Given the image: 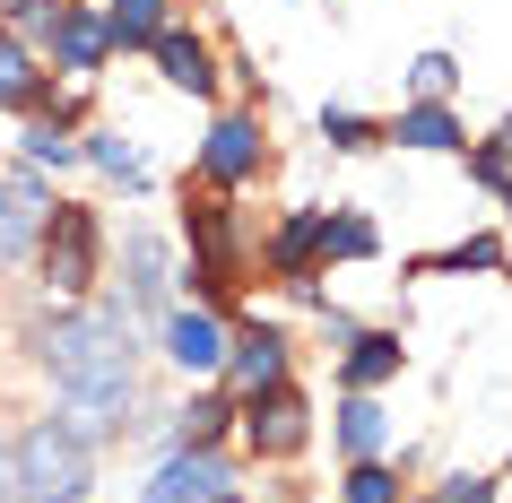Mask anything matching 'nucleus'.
I'll return each mask as SVG.
<instances>
[{
  "label": "nucleus",
  "mask_w": 512,
  "mask_h": 503,
  "mask_svg": "<svg viewBox=\"0 0 512 503\" xmlns=\"http://www.w3.org/2000/svg\"><path fill=\"white\" fill-rule=\"evenodd\" d=\"M44 61H53L61 79H96L113 61V35H105V9H87V0H70V18L53 27V44H44Z\"/></svg>",
  "instance_id": "obj_11"
},
{
  "label": "nucleus",
  "mask_w": 512,
  "mask_h": 503,
  "mask_svg": "<svg viewBox=\"0 0 512 503\" xmlns=\"http://www.w3.org/2000/svg\"><path fill=\"white\" fill-rule=\"evenodd\" d=\"M226 434H235V399H226V391L183 399L174 425H165V443H183V451H226Z\"/></svg>",
  "instance_id": "obj_18"
},
{
  "label": "nucleus",
  "mask_w": 512,
  "mask_h": 503,
  "mask_svg": "<svg viewBox=\"0 0 512 503\" xmlns=\"http://www.w3.org/2000/svg\"><path fill=\"white\" fill-rule=\"evenodd\" d=\"M460 165H469V183L504 191V183H512V139H504V131H495V139H469V148H460Z\"/></svg>",
  "instance_id": "obj_27"
},
{
  "label": "nucleus",
  "mask_w": 512,
  "mask_h": 503,
  "mask_svg": "<svg viewBox=\"0 0 512 503\" xmlns=\"http://www.w3.org/2000/svg\"><path fill=\"white\" fill-rule=\"evenodd\" d=\"M261 261H270L278 287H313V269H322V209H296L278 217L270 243H261Z\"/></svg>",
  "instance_id": "obj_14"
},
{
  "label": "nucleus",
  "mask_w": 512,
  "mask_h": 503,
  "mask_svg": "<svg viewBox=\"0 0 512 503\" xmlns=\"http://www.w3.org/2000/svg\"><path fill=\"white\" fill-rule=\"evenodd\" d=\"M165 27H174V0H105V35H113V53H148Z\"/></svg>",
  "instance_id": "obj_20"
},
{
  "label": "nucleus",
  "mask_w": 512,
  "mask_h": 503,
  "mask_svg": "<svg viewBox=\"0 0 512 503\" xmlns=\"http://www.w3.org/2000/svg\"><path fill=\"white\" fill-rule=\"evenodd\" d=\"M44 105H53V70H44V53L0 27V113H44Z\"/></svg>",
  "instance_id": "obj_16"
},
{
  "label": "nucleus",
  "mask_w": 512,
  "mask_h": 503,
  "mask_svg": "<svg viewBox=\"0 0 512 503\" xmlns=\"http://www.w3.org/2000/svg\"><path fill=\"white\" fill-rule=\"evenodd\" d=\"M148 61H157V79L174 87V96H200V105L217 96V53H209V35H191V27H165L157 44H148Z\"/></svg>",
  "instance_id": "obj_13"
},
{
  "label": "nucleus",
  "mask_w": 512,
  "mask_h": 503,
  "mask_svg": "<svg viewBox=\"0 0 512 503\" xmlns=\"http://www.w3.org/2000/svg\"><path fill=\"white\" fill-rule=\"evenodd\" d=\"M35 278L53 304H87L105 287V217L87 200H53L44 209V235H35Z\"/></svg>",
  "instance_id": "obj_3"
},
{
  "label": "nucleus",
  "mask_w": 512,
  "mask_h": 503,
  "mask_svg": "<svg viewBox=\"0 0 512 503\" xmlns=\"http://www.w3.org/2000/svg\"><path fill=\"white\" fill-rule=\"evenodd\" d=\"M79 165H96L105 183H122V191H148L157 174H148V157H139L122 131H79Z\"/></svg>",
  "instance_id": "obj_21"
},
{
  "label": "nucleus",
  "mask_w": 512,
  "mask_h": 503,
  "mask_svg": "<svg viewBox=\"0 0 512 503\" xmlns=\"http://www.w3.org/2000/svg\"><path fill=\"white\" fill-rule=\"evenodd\" d=\"M235 434H243L252 460H296V451L313 443V399H304L296 382L252 391V399H235Z\"/></svg>",
  "instance_id": "obj_5"
},
{
  "label": "nucleus",
  "mask_w": 512,
  "mask_h": 503,
  "mask_svg": "<svg viewBox=\"0 0 512 503\" xmlns=\"http://www.w3.org/2000/svg\"><path fill=\"white\" fill-rule=\"evenodd\" d=\"M339 503H408V486H400V469H391V460H348Z\"/></svg>",
  "instance_id": "obj_24"
},
{
  "label": "nucleus",
  "mask_w": 512,
  "mask_h": 503,
  "mask_svg": "<svg viewBox=\"0 0 512 503\" xmlns=\"http://www.w3.org/2000/svg\"><path fill=\"white\" fill-rule=\"evenodd\" d=\"M235 486H243L235 451H183V443H165V460L148 469L139 503H217V495H235Z\"/></svg>",
  "instance_id": "obj_7"
},
{
  "label": "nucleus",
  "mask_w": 512,
  "mask_h": 503,
  "mask_svg": "<svg viewBox=\"0 0 512 503\" xmlns=\"http://www.w3.org/2000/svg\"><path fill=\"white\" fill-rule=\"evenodd\" d=\"M217 503H243V495H217Z\"/></svg>",
  "instance_id": "obj_32"
},
{
  "label": "nucleus",
  "mask_w": 512,
  "mask_h": 503,
  "mask_svg": "<svg viewBox=\"0 0 512 503\" xmlns=\"http://www.w3.org/2000/svg\"><path fill=\"white\" fill-rule=\"evenodd\" d=\"M157 356L174 373H191V382H217V365H226V313H209V304H174V313L157 321Z\"/></svg>",
  "instance_id": "obj_9"
},
{
  "label": "nucleus",
  "mask_w": 512,
  "mask_h": 503,
  "mask_svg": "<svg viewBox=\"0 0 512 503\" xmlns=\"http://www.w3.org/2000/svg\"><path fill=\"white\" fill-rule=\"evenodd\" d=\"M261 165H270L261 113H217L209 139H200V183L209 191H243V183H261Z\"/></svg>",
  "instance_id": "obj_8"
},
{
  "label": "nucleus",
  "mask_w": 512,
  "mask_h": 503,
  "mask_svg": "<svg viewBox=\"0 0 512 503\" xmlns=\"http://www.w3.org/2000/svg\"><path fill=\"white\" fill-rule=\"evenodd\" d=\"M9 486H18V503H87L96 443H79L61 417H35L27 434H9Z\"/></svg>",
  "instance_id": "obj_2"
},
{
  "label": "nucleus",
  "mask_w": 512,
  "mask_h": 503,
  "mask_svg": "<svg viewBox=\"0 0 512 503\" xmlns=\"http://www.w3.org/2000/svg\"><path fill=\"white\" fill-rule=\"evenodd\" d=\"M382 139H400V148H417V157H460V148H469V122H460L443 96H408L400 122H382Z\"/></svg>",
  "instance_id": "obj_12"
},
{
  "label": "nucleus",
  "mask_w": 512,
  "mask_h": 503,
  "mask_svg": "<svg viewBox=\"0 0 512 503\" xmlns=\"http://www.w3.org/2000/svg\"><path fill=\"white\" fill-rule=\"evenodd\" d=\"M27 347H35V365L53 373V417L79 443L105 451L139 425V330L105 287L87 304H53L27 330Z\"/></svg>",
  "instance_id": "obj_1"
},
{
  "label": "nucleus",
  "mask_w": 512,
  "mask_h": 503,
  "mask_svg": "<svg viewBox=\"0 0 512 503\" xmlns=\"http://www.w3.org/2000/svg\"><path fill=\"white\" fill-rule=\"evenodd\" d=\"M495 200H504V235H512V183H504V191H495Z\"/></svg>",
  "instance_id": "obj_31"
},
{
  "label": "nucleus",
  "mask_w": 512,
  "mask_h": 503,
  "mask_svg": "<svg viewBox=\"0 0 512 503\" xmlns=\"http://www.w3.org/2000/svg\"><path fill=\"white\" fill-rule=\"evenodd\" d=\"M44 209H53V183L35 174V165H0V278L35 252L44 235Z\"/></svg>",
  "instance_id": "obj_10"
},
{
  "label": "nucleus",
  "mask_w": 512,
  "mask_h": 503,
  "mask_svg": "<svg viewBox=\"0 0 512 503\" xmlns=\"http://www.w3.org/2000/svg\"><path fill=\"white\" fill-rule=\"evenodd\" d=\"M18 165H35V174L79 165V131H70L61 113H27V131H18Z\"/></svg>",
  "instance_id": "obj_22"
},
{
  "label": "nucleus",
  "mask_w": 512,
  "mask_h": 503,
  "mask_svg": "<svg viewBox=\"0 0 512 503\" xmlns=\"http://www.w3.org/2000/svg\"><path fill=\"white\" fill-rule=\"evenodd\" d=\"M0 503H18V486H9V434H0Z\"/></svg>",
  "instance_id": "obj_30"
},
{
  "label": "nucleus",
  "mask_w": 512,
  "mask_h": 503,
  "mask_svg": "<svg viewBox=\"0 0 512 503\" xmlns=\"http://www.w3.org/2000/svg\"><path fill=\"white\" fill-rule=\"evenodd\" d=\"M174 287H183V261H174V243L157 235V226H131L122 235V278H113V304L131 313V330H157L165 313H174Z\"/></svg>",
  "instance_id": "obj_4"
},
{
  "label": "nucleus",
  "mask_w": 512,
  "mask_h": 503,
  "mask_svg": "<svg viewBox=\"0 0 512 503\" xmlns=\"http://www.w3.org/2000/svg\"><path fill=\"white\" fill-rule=\"evenodd\" d=\"M382 226L365 209H322V261H374Z\"/></svg>",
  "instance_id": "obj_23"
},
{
  "label": "nucleus",
  "mask_w": 512,
  "mask_h": 503,
  "mask_svg": "<svg viewBox=\"0 0 512 503\" xmlns=\"http://www.w3.org/2000/svg\"><path fill=\"white\" fill-rule=\"evenodd\" d=\"M400 373H408L400 330H356V339H348V356H339V382H348V391H391Z\"/></svg>",
  "instance_id": "obj_17"
},
{
  "label": "nucleus",
  "mask_w": 512,
  "mask_h": 503,
  "mask_svg": "<svg viewBox=\"0 0 512 503\" xmlns=\"http://www.w3.org/2000/svg\"><path fill=\"white\" fill-rule=\"evenodd\" d=\"M322 139L339 148V157H365V148H382V122L356 105H322Z\"/></svg>",
  "instance_id": "obj_25"
},
{
  "label": "nucleus",
  "mask_w": 512,
  "mask_h": 503,
  "mask_svg": "<svg viewBox=\"0 0 512 503\" xmlns=\"http://www.w3.org/2000/svg\"><path fill=\"white\" fill-rule=\"evenodd\" d=\"M504 269V235H460L426 261H408V278H495Z\"/></svg>",
  "instance_id": "obj_19"
},
{
  "label": "nucleus",
  "mask_w": 512,
  "mask_h": 503,
  "mask_svg": "<svg viewBox=\"0 0 512 503\" xmlns=\"http://www.w3.org/2000/svg\"><path fill=\"white\" fill-rule=\"evenodd\" d=\"M417 503H426V495H417Z\"/></svg>",
  "instance_id": "obj_34"
},
{
  "label": "nucleus",
  "mask_w": 512,
  "mask_h": 503,
  "mask_svg": "<svg viewBox=\"0 0 512 503\" xmlns=\"http://www.w3.org/2000/svg\"><path fill=\"white\" fill-rule=\"evenodd\" d=\"M452 87H460V61L452 53H417V61H408V96H443V105H452Z\"/></svg>",
  "instance_id": "obj_29"
},
{
  "label": "nucleus",
  "mask_w": 512,
  "mask_h": 503,
  "mask_svg": "<svg viewBox=\"0 0 512 503\" xmlns=\"http://www.w3.org/2000/svg\"><path fill=\"white\" fill-rule=\"evenodd\" d=\"M426 503H504V495H495V477H486V469H443L426 486Z\"/></svg>",
  "instance_id": "obj_28"
},
{
  "label": "nucleus",
  "mask_w": 512,
  "mask_h": 503,
  "mask_svg": "<svg viewBox=\"0 0 512 503\" xmlns=\"http://www.w3.org/2000/svg\"><path fill=\"white\" fill-rule=\"evenodd\" d=\"M504 139H512V122H504Z\"/></svg>",
  "instance_id": "obj_33"
},
{
  "label": "nucleus",
  "mask_w": 512,
  "mask_h": 503,
  "mask_svg": "<svg viewBox=\"0 0 512 503\" xmlns=\"http://www.w3.org/2000/svg\"><path fill=\"white\" fill-rule=\"evenodd\" d=\"M330 443H339V460H391V408H382V391H348L339 399Z\"/></svg>",
  "instance_id": "obj_15"
},
{
  "label": "nucleus",
  "mask_w": 512,
  "mask_h": 503,
  "mask_svg": "<svg viewBox=\"0 0 512 503\" xmlns=\"http://www.w3.org/2000/svg\"><path fill=\"white\" fill-rule=\"evenodd\" d=\"M278 382H296V347H287V330H278V321H243V330H226L217 391L252 399V391H278Z\"/></svg>",
  "instance_id": "obj_6"
},
{
  "label": "nucleus",
  "mask_w": 512,
  "mask_h": 503,
  "mask_svg": "<svg viewBox=\"0 0 512 503\" xmlns=\"http://www.w3.org/2000/svg\"><path fill=\"white\" fill-rule=\"evenodd\" d=\"M61 18H70V0H9V18H0V27L18 35V44H35V53H44Z\"/></svg>",
  "instance_id": "obj_26"
}]
</instances>
